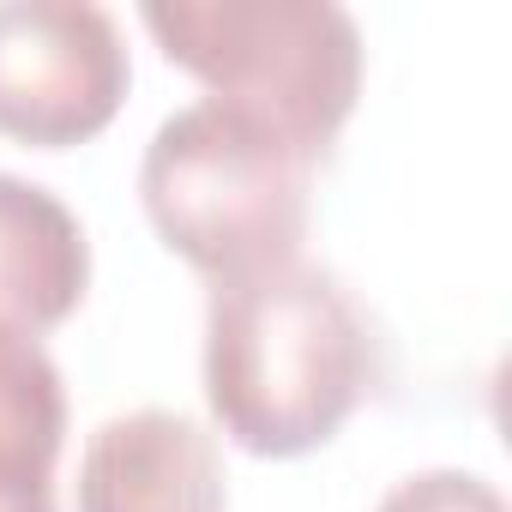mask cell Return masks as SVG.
I'll list each match as a JSON object with an SVG mask.
<instances>
[{"label": "cell", "instance_id": "obj_1", "mask_svg": "<svg viewBox=\"0 0 512 512\" xmlns=\"http://www.w3.org/2000/svg\"><path fill=\"white\" fill-rule=\"evenodd\" d=\"M374 332L350 290L308 266H272L211 284L205 404L253 458H308L374 392Z\"/></svg>", "mask_w": 512, "mask_h": 512}, {"label": "cell", "instance_id": "obj_2", "mask_svg": "<svg viewBox=\"0 0 512 512\" xmlns=\"http://www.w3.org/2000/svg\"><path fill=\"white\" fill-rule=\"evenodd\" d=\"M314 163L260 115L199 97L175 109L145 157L139 199L169 253L211 284L302 260Z\"/></svg>", "mask_w": 512, "mask_h": 512}, {"label": "cell", "instance_id": "obj_3", "mask_svg": "<svg viewBox=\"0 0 512 512\" xmlns=\"http://www.w3.org/2000/svg\"><path fill=\"white\" fill-rule=\"evenodd\" d=\"M139 25L163 61L217 103L278 127L308 163L332 151L362 97V31L332 0H151Z\"/></svg>", "mask_w": 512, "mask_h": 512}, {"label": "cell", "instance_id": "obj_4", "mask_svg": "<svg viewBox=\"0 0 512 512\" xmlns=\"http://www.w3.org/2000/svg\"><path fill=\"white\" fill-rule=\"evenodd\" d=\"M133 85L115 13L91 0H0V139L67 151L97 139Z\"/></svg>", "mask_w": 512, "mask_h": 512}, {"label": "cell", "instance_id": "obj_5", "mask_svg": "<svg viewBox=\"0 0 512 512\" xmlns=\"http://www.w3.org/2000/svg\"><path fill=\"white\" fill-rule=\"evenodd\" d=\"M79 512H229L223 452L181 410L109 416L79 452Z\"/></svg>", "mask_w": 512, "mask_h": 512}, {"label": "cell", "instance_id": "obj_6", "mask_svg": "<svg viewBox=\"0 0 512 512\" xmlns=\"http://www.w3.org/2000/svg\"><path fill=\"white\" fill-rule=\"evenodd\" d=\"M91 290V241L61 193L0 175V326L55 332Z\"/></svg>", "mask_w": 512, "mask_h": 512}, {"label": "cell", "instance_id": "obj_7", "mask_svg": "<svg viewBox=\"0 0 512 512\" xmlns=\"http://www.w3.org/2000/svg\"><path fill=\"white\" fill-rule=\"evenodd\" d=\"M67 446V380L55 356L0 326V494H55Z\"/></svg>", "mask_w": 512, "mask_h": 512}, {"label": "cell", "instance_id": "obj_8", "mask_svg": "<svg viewBox=\"0 0 512 512\" xmlns=\"http://www.w3.org/2000/svg\"><path fill=\"white\" fill-rule=\"evenodd\" d=\"M374 512H506V500L476 470H422L404 476Z\"/></svg>", "mask_w": 512, "mask_h": 512}, {"label": "cell", "instance_id": "obj_9", "mask_svg": "<svg viewBox=\"0 0 512 512\" xmlns=\"http://www.w3.org/2000/svg\"><path fill=\"white\" fill-rule=\"evenodd\" d=\"M0 512H55V494H0Z\"/></svg>", "mask_w": 512, "mask_h": 512}]
</instances>
